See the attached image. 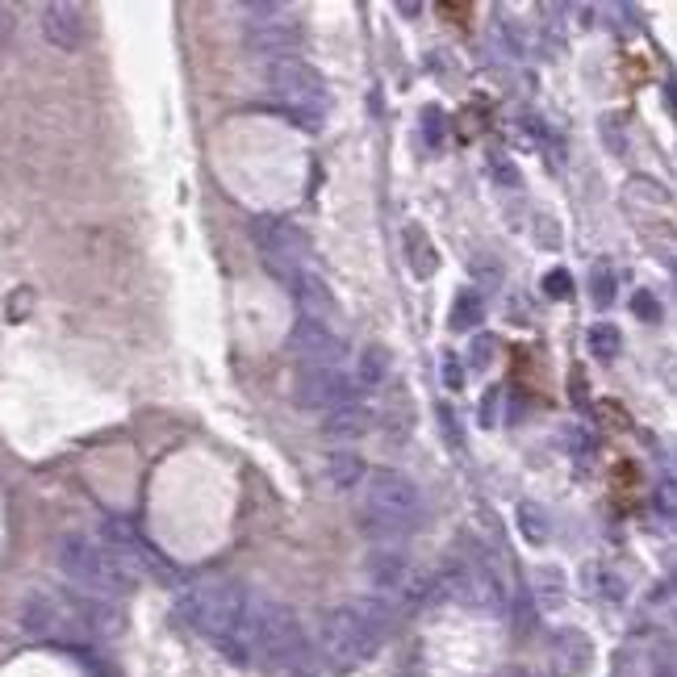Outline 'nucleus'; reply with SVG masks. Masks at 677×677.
<instances>
[{
    "instance_id": "5",
    "label": "nucleus",
    "mask_w": 677,
    "mask_h": 677,
    "mask_svg": "<svg viewBox=\"0 0 677 677\" xmlns=\"http://www.w3.org/2000/svg\"><path fill=\"white\" fill-rule=\"evenodd\" d=\"M55 560H59V569L63 577L72 581V586H80L84 594L92 598H122L134 590V581L138 573L126 565V560L113 556L101 540H92V535H80V531H67L59 535V544H55Z\"/></svg>"
},
{
    "instance_id": "32",
    "label": "nucleus",
    "mask_w": 677,
    "mask_h": 677,
    "mask_svg": "<svg viewBox=\"0 0 677 677\" xmlns=\"http://www.w3.org/2000/svg\"><path fill=\"white\" fill-rule=\"evenodd\" d=\"M423 134H427L431 147H439V138H443V109H439V105H427V109H423Z\"/></svg>"
},
{
    "instance_id": "21",
    "label": "nucleus",
    "mask_w": 677,
    "mask_h": 677,
    "mask_svg": "<svg viewBox=\"0 0 677 677\" xmlns=\"http://www.w3.org/2000/svg\"><path fill=\"white\" fill-rule=\"evenodd\" d=\"M515 519H519V531H523V540L527 544H548V535H552V515L540 506V502H519V510H515Z\"/></svg>"
},
{
    "instance_id": "17",
    "label": "nucleus",
    "mask_w": 677,
    "mask_h": 677,
    "mask_svg": "<svg viewBox=\"0 0 677 677\" xmlns=\"http://www.w3.org/2000/svg\"><path fill=\"white\" fill-rule=\"evenodd\" d=\"M402 243H406V264H410V272H414L418 280L435 276V268H439V255H435V243H431V235H427V230H423V226H406Z\"/></svg>"
},
{
    "instance_id": "8",
    "label": "nucleus",
    "mask_w": 677,
    "mask_h": 677,
    "mask_svg": "<svg viewBox=\"0 0 677 677\" xmlns=\"http://www.w3.org/2000/svg\"><path fill=\"white\" fill-rule=\"evenodd\" d=\"M268 84H272L276 97L285 101V113H322V105H326V80L306 59L272 63Z\"/></svg>"
},
{
    "instance_id": "28",
    "label": "nucleus",
    "mask_w": 677,
    "mask_h": 677,
    "mask_svg": "<svg viewBox=\"0 0 677 677\" xmlns=\"http://www.w3.org/2000/svg\"><path fill=\"white\" fill-rule=\"evenodd\" d=\"M544 297H552V301H569V297H573V276H569L565 268H552V272L544 276Z\"/></svg>"
},
{
    "instance_id": "6",
    "label": "nucleus",
    "mask_w": 677,
    "mask_h": 677,
    "mask_svg": "<svg viewBox=\"0 0 677 677\" xmlns=\"http://www.w3.org/2000/svg\"><path fill=\"white\" fill-rule=\"evenodd\" d=\"M364 573L372 581V590H377L389 606H398V602H423L431 594V581L414 569V560L402 552V548H393V544H381V548H372L368 560H364Z\"/></svg>"
},
{
    "instance_id": "36",
    "label": "nucleus",
    "mask_w": 677,
    "mask_h": 677,
    "mask_svg": "<svg viewBox=\"0 0 677 677\" xmlns=\"http://www.w3.org/2000/svg\"><path fill=\"white\" fill-rule=\"evenodd\" d=\"M657 498H661V510H665V515H673V481H661Z\"/></svg>"
},
{
    "instance_id": "30",
    "label": "nucleus",
    "mask_w": 677,
    "mask_h": 677,
    "mask_svg": "<svg viewBox=\"0 0 677 677\" xmlns=\"http://www.w3.org/2000/svg\"><path fill=\"white\" fill-rule=\"evenodd\" d=\"M489 172H494V180L502 184V189H519L523 176L515 172V163H510L506 155H489Z\"/></svg>"
},
{
    "instance_id": "24",
    "label": "nucleus",
    "mask_w": 677,
    "mask_h": 677,
    "mask_svg": "<svg viewBox=\"0 0 677 677\" xmlns=\"http://www.w3.org/2000/svg\"><path fill=\"white\" fill-rule=\"evenodd\" d=\"M586 347H590V356H594V360L611 364V360L623 352L619 326H615V322H594V326H590V335H586Z\"/></svg>"
},
{
    "instance_id": "25",
    "label": "nucleus",
    "mask_w": 677,
    "mask_h": 677,
    "mask_svg": "<svg viewBox=\"0 0 677 677\" xmlns=\"http://www.w3.org/2000/svg\"><path fill=\"white\" fill-rule=\"evenodd\" d=\"M615 289H619V280H615V272L606 268V264H594V272H590V301L598 310H606L615 301Z\"/></svg>"
},
{
    "instance_id": "10",
    "label": "nucleus",
    "mask_w": 677,
    "mask_h": 677,
    "mask_svg": "<svg viewBox=\"0 0 677 677\" xmlns=\"http://www.w3.org/2000/svg\"><path fill=\"white\" fill-rule=\"evenodd\" d=\"M356 381L339 368H301L293 381V402L301 410H339L352 402Z\"/></svg>"
},
{
    "instance_id": "16",
    "label": "nucleus",
    "mask_w": 677,
    "mask_h": 677,
    "mask_svg": "<svg viewBox=\"0 0 677 677\" xmlns=\"http://www.w3.org/2000/svg\"><path fill=\"white\" fill-rule=\"evenodd\" d=\"M322 431L331 435V439H360L372 431V410L368 406H356V402H347L339 410H331V418L322 423Z\"/></svg>"
},
{
    "instance_id": "37",
    "label": "nucleus",
    "mask_w": 677,
    "mask_h": 677,
    "mask_svg": "<svg viewBox=\"0 0 677 677\" xmlns=\"http://www.w3.org/2000/svg\"><path fill=\"white\" fill-rule=\"evenodd\" d=\"M13 34V17L5 13V9H0V46H5V38Z\"/></svg>"
},
{
    "instance_id": "19",
    "label": "nucleus",
    "mask_w": 677,
    "mask_h": 677,
    "mask_svg": "<svg viewBox=\"0 0 677 677\" xmlns=\"http://www.w3.org/2000/svg\"><path fill=\"white\" fill-rule=\"evenodd\" d=\"M556 657H560V673H565V677H577L581 669L590 665L594 644L581 636V632H560V636H556Z\"/></svg>"
},
{
    "instance_id": "22",
    "label": "nucleus",
    "mask_w": 677,
    "mask_h": 677,
    "mask_svg": "<svg viewBox=\"0 0 677 677\" xmlns=\"http://www.w3.org/2000/svg\"><path fill=\"white\" fill-rule=\"evenodd\" d=\"M485 322V301L477 289H460L452 301V331H477Z\"/></svg>"
},
{
    "instance_id": "4",
    "label": "nucleus",
    "mask_w": 677,
    "mask_h": 677,
    "mask_svg": "<svg viewBox=\"0 0 677 677\" xmlns=\"http://www.w3.org/2000/svg\"><path fill=\"white\" fill-rule=\"evenodd\" d=\"M423 523V494L398 469H377L364 477V515L360 527L381 544H393L402 535L418 531Z\"/></svg>"
},
{
    "instance_id": "31",
    "label": "nucleus",
    "mask_w": 677,
    "mask_h": 677,
    "mask_svg": "<svg viewBox=\"0 0 677 677\" xmlns=\"http://www.w3.org/2000/svg\"><path fill=\"white\" fill-rule=\"evenodd\" d=\"M632 310H636V318H640V322H661V301L652 297L648 289H640V293L632 297Z\"/></svg>"
},
{
    "instance_id": "2",
    "label": "nucleus",
    "mask_w": 677,
    "mask_h": 677,
    "mask_svg": "<svg viewBox=\"0 0 677 677\" xmlns=\"http://www.w3.org/2000/svg\"><path fill=\"white\" fill-rule=\"evenodd\" d=\"M247 602H251V590L235 586V581H205V586H193L176 598V619L184 627H193L197 636L214 640L235 665H247L243 648H239Z\"/></svg>"
},
{
    "instance_id": "33",
    "label": "nucleus",
    "mask_w": 677,
    "mask_h": 677,
    "mask_svg": "<svg viewBox=\"0 0 677 677\" xmlns=\"http://www.w3.org/2000/svg\"><path fill=\"white\" fill-rule=\"evenodd\" d=\"M460 385H464V368H460V360H456V356H448V360H443V389L460 393Z\"/></svg>"
},
{
    "instance_id": "35",
    "label": "nucleus",
    "mask_w": 677,
    "mask_h": 677,
    "mask_svg": "<svg viewBox=\"0 0 677 677\" xmlns=\"http://www.w3.org/2000/svg\"><path fill=\"white\" fill-rule=\"evenodd\" d=\"M489 360H494V339L477 335V343H473V368H485Z\"/></svg>"
},
{
    "instance_id": "14",
    "label": "nucleus",
    "mask_w": 677,
    "mask_h": 677,
    "mask_svg": "<svg viewBox=\"0 0 677 677\" xmlns=\"http://www.w3.org/2000/svg\"><path fill=\"white\" fill-rule=\"evenodd\" d=\"M247 46L255 55H276L280 59H297V46H301V26L293 17H280V21H264V26H247Z\"/></svg>"
},
{
    "instance_id": "12",
    "label": "nucleus",
    "mask_w": 677,
    "mask_h": 677,
    "mask_svg": "<svg viewBox=\"0 0 677 677\" xmlns=\"http://www.w3.org/2000/svg\"><path fill=\"white\" fill-rule=\"evenodd\" d=\"M21 632H30V636H67V632H80L76 602L34 590L26 602H21Z\"/></svg>"
},
{
    "instance_id": "11",
    "label": "nucleus",
    "mask_w": 677,
    "mask_h": 677,
    "mask_svg": "<svg viewBox=\"0 0 677 677\" xmlns=\"http://www.w3.org/2000/svg\"><path fill=\"white\" fill-rule=\"evenodd\" d=\"M289 352L306 364V368H339L347 360V343L331 331V326H322V322H306L301 318L289 339H285Z\"/></svg>"
},
{
    "instance_id": "20",
    "label": "nucleus",
    "mask_w": 677,
    "mask_h": 677,
    "mask_svg": "<svg viewBox=\"0 0 677 677\" xmlns=\"http://www.w3.org/2000/svg\"><path fill=\"white\" fill-rule=\"evenodd\" d=\"M389 381V352L381 343H368L356 356V385L360 389H381Z\"/></svg>"
},
{
    "instance_id": "38",
    "label": "nucleus",
    "mask_w": 677,
    "mask_h": 677,
    "mask_svg": "<svg viewBox=\"0 0 677 677\" xmlns=\"http://www.w3.org/2000/svg\"><path fill=\"white\" fill-rule=\"evenodd\" d=\"M506 677H519V673H506Z\"/></svg>"
},
{
    "instance_id": "1",
    "label": "nucleus",
    "mask_w": 677,
    "mask_h": 677,
    "mask_svg": "<svg viewBox=\"0 0 677 677\" xmlns=\"http://www.w3.org/2000/svg\"><path fill=\"white\" fill-rule=\"evenodd\" d=\"M393 615H398V606H389L385 598H352V602L335 606V611H326L322 627H318L322 657L335 669H352V665L368 661L372 652L381 648L385 632L393 627Z\"/></svg>"
},
{
    "instance_id": "26",
    "label": "nucleus",
    "mask_w": 677,
    "mask_h": 677,
    "mask_svg": "<svg viewBox=\"0 0 677 677\" xmlns=\"http://www.w3.org/2000/svg\"><path fill=\"white\" fill-rule=\"evenodd\" d=\"M627 197L644 201V205H669V189L661 180H648V176H636L632 184H627Z\"/></svg>"
},
{
    "instance_id": "3",
    "label": "nucleus",
    "mask_w": 677,
    "mask_h": 677,
    "mask_svg": "<svg viewBox=\"0 0 677 677\" xmlns=\"http://www.w3.org/2000/svg\"><path fill=\"white\" fill-rule=\"evenodd\" d=\"M239 648L247 665H264V669H297L306 657V632H301L297 615L285 602L251 594L247 602V619L239 632Z\"/></svg>"
},
{
    "instance_id": "34",
    "label": "nucleus",
    "mask_w": 677,
    "mask_h": 677,
    "mask_svg": "<svg viewBox=\"0 0 677 677\" xmlns=\"http://www.w3.org/2000/svg\"><path fill=\"white\" fill-rule=\"evenodd\" d=\"M535 235L544 247H560V226H552V218H535Z\"/></svg>"
},
{
    "instance_id": "15",
    "label": "nucleus",
    "mask_w": 677,
    "mask_h": 677,
    "mask_svg": "<svg viewBox=\"0 0 677 677\" xmlns=\"http://www.w3.org/2000/svg\"><path fill=\"white\" fill-rule=\"evenodd\" d=\"M42 34L59 51H80L84 42V9L67 5V0H55V5L42 9Z\"/></svg>"
},
{
    "instance_id": "9",
    "label": "nucleus",
    "mask_w": 677,
    "mask_h": 677,
    "mask_svg": "<svg viewBox=\"0 0 677 677\" xmlns=\"http://www.w3.org/2000/svg\"><path fill=\"white\" fill-rule=\"evenodd\" d=\"M260 247H264V264L293 285V280L306 272V255H310V239L306 230L293 226V222H280V218H264L260 222Z\"/></svg>"
},
{
    "instance_id": "27",
    "label": "nucleus",
    "mask_w": 677,
    "mask_h": 677,
    "mask_svg": "<svg viewBox=\"0 0 677 677\" xmlns=\"http://www.w3.org/2000/svg\"><path fill=\"white\" fill-rule=\"evenodd\" d=\"M586 581H594L598 594H602L606 602H623V598H627V581H623L619 573H611V569H594V573H586Z\"/></svg>"
},
{
    "instance_id": "23",
    "label": "nucleus",
    "mask_w": 677,
    "mask_h": 677,
    "mask_svg": "<svg viewBox=\"0 0 677 677\" xmlns=\"http://www.w3.org/2000/svg\"><path fill=\"white\" fill-rule=\"evenodd\" d=\"M531 586H535V598L544 602V611H556V606L565 602V590H569V581H565V573H560L556 565H544V569H535Z\"/></svg>"
},
{
    "instance_id": "18",
    "label": "nucleus",
    "mask_w": 677,
    "mask_h": 677,
    "mask_svg": "<svg viewBox=\"0 0 677 677\" xmlns=\"http://www.w3.org/2000/svg\"><path fill=\"white\" fill-rule=\"evenodd\" d=\"M364 477H368V464L356 452H331V460H326V485L331 489H356L364 485Z\"/></svg>"
},
{
    "instance_id": "29",
    "label": "nucleus",
    "mask_w": 677,
    "mask_h": 677,
    "mask_svg": "<svg viewBox=\"0 0 677 677\" xmlns=\"http://www.w3.org/2000/svg\"><path fill=\"white\" fill-rule=\"evenodd\" d=\"M243 13L251 17L247 26H264V21H280V17H289L285 5H268V0H251V5H243Z\"/></svg>"
},
{
    "instance_id": "13",
    "label": "nucleus",
    "mask_w": 677,
    "mask_h": 677,
    "mask_svg": "<svg viewBox=\"0 0 677 677\" xmlns=\"http://www.w3.org/2000/svg\"><path fill=\"white\" fill-rule=\"evenodd\" d=\"M289 289H293V301H297L301 318H306V322H322V326H331V331H335L339 301H335L331 289H326V280H322L318 272H301Z\"/></svg>"
},
{
    "instance_id": "7",
    "label": "nucleus",
    "mask_w": 677,
    "mask_h": 677,
    "mask_svg": "<svg viewBox=\"0 0 677 677\" xmlns=\"http://www.w3.org/2000/svg\"><path fill=\"white\" fill-rule=\"evenodd\" d=\"M435 586L448 594L452 602L460 606H481V611H502L506 606V586L502 577L481 565V560H464V556H452L448 565H443Z\"/></svg>"
}]
</instances>
